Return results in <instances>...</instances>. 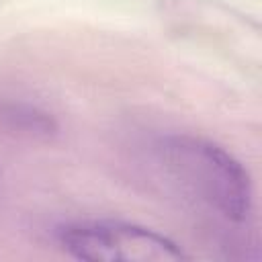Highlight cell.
Returning a JSON list of instances; mask_svg holds the SVG:
<instances>
[{
	"label": "cell",
	"mask_w": 262,
	"mask_h": 262,
	"mask_svg": "<svg viewBox=\"0 0 262 262\" xmlns=\"http://www.w3.org/2000/svg\"><path fill=\"white\" fill-rule=\"evenodd\" d=\"M156 158L170 182L225 221L242 223L252 213V182L246 168L217 143L196 135H168Z\"/></svg>",
	"instance_id": "cell-1"
},
{
	"label": "cell",
	"mask_w": 262,
	"mask_h": 262,
	"mask_svg": "<svg viewBox=\"0 0 262 262\" xmlns=\"http://www.w3.org/2000/svg\"><path fill=\"white\" fill-rule=\"evenodd\" d=\"M0 125L16 135L35 139H47L57 131L55 119L41 106L27 100H2Z\"/></svg>",
	"instance_id": "cell-3"
},
{
	"label": "cell",
	"mask_w": 262,
	"mask_h": 262,
	"mask_svg": "<svg viewBox=\"0 0 262 262\" xmlns=\"http://www.w3.org/2000/svg\"><path fill=\"white\" fill-rule=\"evenodd\" d=\"M61 248L88 262H178L186 254L166 235L125 221H76L57 231Z\"/></svg>",
	"instance_id": "cell-2"
}]
</instances>
